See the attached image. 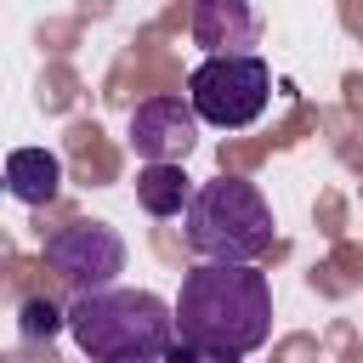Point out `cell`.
I'll use <instances>...</instances> for the list:
<instances>
[{"label":"cell","mask_w":363,"mask_h":363,"mask_svg":"<svg viewBox=\"0 0 363 363\" xmlns=\"http://www.w3.org/2000/svg\"><path fill=\"white\" fill-rule=\"evenodd\" d=\"M68 335L91 363H164L176 306H164L153 289H91L74 295Z\"/></svg>","instance_id":"7a4b0ae2"},{"label":"cell","mask_w":363,"mask_h":363,"mask_svg":"<svg viewBox=\"0 0 363 363\" xmlns=\"http://www.w3.org/2000/svg\"><path fill=\"white\" fill-rule=\"evenodd\" d=\"M57 329H68V312H57L45 295L23 301V340H51Z\"/></svg>","instance_id":"30bf717a"},{"label":"cell","mask_w":363,"mask_h":363,"mask_svg":"<svg viewBox=\"0 0 363 363\" xmlns=\"http://www.w3.org/2000/svg\"><path fill=\"white\" fill-rule=\"evenodd\" d=\"M45 267L74 289V295H91V289H113V278L125 272V238L108 227V221H68L45 238Z\"/></svg>","instance_id":"5b68a950"},{"label":"cell","mask_w":363,"mask_h":363,"mask_svg":"<svg viewBox=\"0 0 363 363\" xmlns=\"http://www.w3.org/2000/svg\"><path fill=\"white\" fill-rule=\"evenodd\" d=\"M164 363H204V352H199V346H187V340H170Z\"/></svg>","instance_id":"8fae6325"},{"label":"cell","mask_w":363,"mask_h":363,"mask_svg":"<svg viewBox=\"0 0 363 363\" xmlns=\"http://www.w3.org/2000/svg\"><path fill=\"white\" fill-rule=\"evenodd\" d=\"M170 306L176 340L204 357H250L272 335V284L255 261H199Z\"/></svg>","instance_id":"6da1fadb"},{"label":"cell","mask_w":363,"mask_h":363,"mask_svg":"<svg viewBox=\"0 0 363 363\" xmlns=\"http://www.w3.org/2000/svg\"><path fill=\"white\" fill-rule=\"evenodd\" d=\"M204 363H238V357H204Z\"/></svg>","instance_id":"7c38bea8"},{"label":"cell","mask_w":363,"mask_h":363,"mask_svg":"<svg viewBox=\"0 0 363 363\" xmlns=\"http://www.w3.org/2000/svg\"><path fill=\"white\" fill-rule=\"evenodd\" d=\"M193 193H199V187L187 182L182 164H142V170H136V199H142L147 216H187Z\"/></svg>","instance_id":"9c48e42d"},{"label":"cell","mask_w":363,"mask_h":363,"mask_svg":"<svg viewBox=\"0 0 363 363\" xmlns=\"http://www.w3.org/2000/svg\"><path fill=\"white\" fill-rule=\"evenodd\" d=\"M193 45H204L210 57H244V45H255V6L250 0H193Z\"/></svg>","instance_id":"52a82bcc"},{"label":"cell","mask_w":363,"mask_h":363,"mask_svg":"<svg viewBox=\"0 0 363 363\" xmlns=\"http://www.w3.org/2000/svg\"><path fill=\"white\" fill-rule=\"evenodd\" d=\"M182 227H187L193 255H204V261H261L272 250V204L244 176L204 182L193 193Z\"/></svg>","instance_id":"3957f363"},{"label":"cell","mask_w":363,"mask_h":363,"mask_svg":"<svg viewBox=\"0 0 363 363\" xmlns=\"http://www.w3.org/2000/svg\"><path fill=\"white\" fill-rule=\"evenodd\" d=\"M62 182V159L45 147H11L6 153V187L17 204H51Z\"/></svg>","instance_id":"ba28073f"},{"label":"cell","mask_w":363,"mask_h":363,"mask_svg":"<svg viewBox=\"0 0 363 363\" xmlns=\"http://www.w3.org/2000/svg\"><path fill=\"white\" fill-rule=\"evenodd\" d=\"M187 102L204 125L216 130H244L267 113L272 102V68L244 51V57H204L193 74H187Z\"/></svg>","instance_id":"277c9868"},{"label":"cell","mask_w":363,"mask_h":363,"mask_svg":"<svg viewBox=\"0 0 363 363\" xmlns=\"http://www.w3.org/2000/svg\"><path fill=\"white\" fill-rule=\"evenodd\" d=\"M199 125L204 119L193 113L187 96H147L130 113V147L147 164H182L193 153V142H199Z\"/></svg>","instance_id":"8992f818"}]
</instances>
